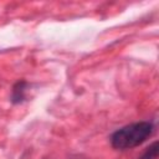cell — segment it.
Returning a JSON list of instances; mask_svg holds the SVG:
<instances>
[{"mask_svg": "<svg viewBox=\"0 0 159 159\" xmlns=\"http://www.w3.org/2000/svg\"><path fill=\"white\" fill-rule=\"evenodd\" d=\"M154 132V124L149 120L132 123L117 129L111 135V144L114 149L125 150L143 144Z\"/></svg>", "mask_w": 159, "mask_h": 159, "instance_id": "obj_1", "label": "cell"}, {"mask_svg": "<svg viewBox=\"0 0 159 159\" xmlns=\"http://www.w3.org/2000/svg\"><path fill=\"white\" fill-rule=\"evenodd\" d=\"M29 86L30 84L24 80L17 81L14 84L12 91H11V97H10V99L14 104H20L24 101H26V92H27Z\"/></svg>", "mask_w": 159, "mask_h": 159, "instance_id": "obj_2", "label": "cell"}, {"mask_svg": "<svg viewBox=\"0 0 159 159\" xmlns=\"http://www.w3.org/2000/svg\"><path fill=\"white\" fill-rule=\"evenodd\" d=\"M158 152H159V143H158V142H154V143H152V144L144 150V153H143L138 159H157Z\"/></svg>", "mask_w": 159, "mask_h": 159, "instance_id": "obj_3", "label": "cell"}]
</instances>
